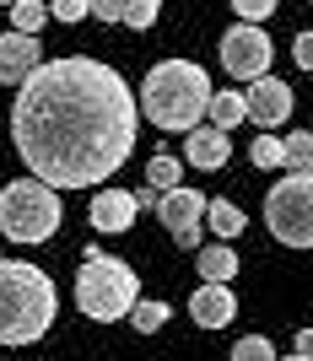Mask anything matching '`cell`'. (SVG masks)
I'll return each instance as SVG.
<instances>
[{
	"label": "cell",
	"mask_w": 313,
	"mask_h": 361,
	"mask_svg": "<svg viewBox=\"0 0 313 361\" xmlns=\"http://www.w3.org/2000/svg\"><path fill=\"white\" fill-rule=\"evenodd\" d=\"M167 313H173V307H167V302H157V297H141V302H135V329H141V334H157V329H163V324H167Z\"/></svg>",
	"instance_id": "cell-21"
},
{
	"label": "cell",
	"mask_w": 313,
	"mask_h": 361,
	"mask_svg": "<svg viewBox=\"0 0 313 361\" xmlns=\"http://www.w3.org/2000/svg\"><path fill=\"white\" fill-rule=\"evenodd\" d=\"M216 130H232V124H243L249 119V92H232V87H222L216 97H211V114H206Z\"/></svg>",
	"instance_id": "cell-14"
},
{
	"label": "cell",
	"mask_w": 313,
	"mask_h": 361,
	"mask_svg": "<svg viewBox=\"0 0 313 361\" xmlns=\"http://www.w3.org/2000/svg\"><path fill=\"white\" fill-rule=\"evenodd\" d=\"M281 361H313V356H281Z\"/></svg>",
	"instance_id": "cell-29"
},
{
	"label": "cell",
	"mask_w": 313,
	"mask_h": 361,
	"mask_svg": "<svg viewBox=\"0 0 313 361\" xmlns=\"http://www.w3.org/2000/svg\"><path fill=\"white\" fill-rule=\"evenodd\" d=\"M157 11H163V0H130V11H124V22H130L135 32H146L151 22H157Z\"/></svg>",
	"instance_id": "cell-24"
},
{
	"label": "cell",
	"mask_w": 313,
	"mask_h": 361,
	"mask_svg": "<svg viewBox=\"0 0 313 361\" xmlns=\"http://www.w3.org/2000/svg\"><path fill=\"white\" fill-rule=\"evenodd\" d=\"M249 119L259 124V130L286 124V119H292V87H286V81H276V75L249 81Z\"/></svg>",
	"instance_id": "cell-10"
},
{
	"label": "cell",
	"mask_w": 313,
	"mask_h": 361,
	"mask_svg": "<svg viewBox=\"0 0 313 361\" xmlns=\"http://www.w3.org/2000/svg\"><path fill=\"white\" fill-rule=\"evenodd\" d=\"M146 183H157V189H179L184 183V167H179V157H173V151H157V157H151L146 162Z\"/></svg>",
	"instance_id": "cell-17"
},
{
	"label": "cell",
	"mask_w": 313,
	"mask_h": 361,
	"mask_svg": "<svg viewBox=\"0 0 313 361\" xmlns=\"http://www.w3.org/2000/svg\"><path fill=\"white\" fill-rule=\"evenodd\" d=\"M286 173H313V135L308 130L286 135Z\"/></svg>",
	"instance_id": "cell-20"
},
{
	"label": "cell",
	"mask_w": 313,
	"mask_h": 361,
	"mask_svg": "<svg viewBox=\"0 0 313 361\" xmlns=\"http://www.w3.org/2000/svg\"><path fill=\"white\" fill-rule=\"evenodd\" d=\"M265 226L286 248H313V173H286L265 195Z\"/></svg>",
	"instance_id": "cell-6"
},
{
	"label": "cell",
	"mask_w": 313,
	"mask_h": 361,
	"mask_svg": "<svg viewBox=\"0 0 313 361\" xmlns=\"http://www.w3.org/2000/svg\"><path fill=\"white\" fill-rule=\"evenodd\" d=\"M54 313H60L54 281L38 264H28V259H6L0 264V340L11 350L33 345V340L49 334Z\"/></svg>",
	"instance_id": "cell-3"
},
{
	"label": "cell",
	"mask_w": 313,
	"mask_h": 361,
	"mask_svg": "<svg viewBox=\"0 0 313 361\" xmlns=\"http://www.w3.org/2000/svg\"><path fill=\"white\" fill-rule=\"evenodd\" d=\"M49 16L54 11H49L44 0H16L11 6V32H33V38H38V27H44Z\"/></svg>",
	"instance_id": "cell-19"
},
{
	"label": "cell",
	"mask_w": 313,
	"mask_h": 361,
	"mask_svg": "<svg viewBox=\"0 0 313 361\" xmlns=\"http://www.w3.org/2000/svg\"><path fill=\"white\" fill-rule=\"evenodd\" d=\"M206 211H211V200L200 195V189H167L163 205H157L167 238L179 243V248H194V243H200V232H206Z\"/></svg>",
	"instance_id": "cell-8"
},
{
	"label": "cell",
	"mask_w": 313,
	"mask_h": 361,
	"mask_svg": "<svg viewBox=\"0 0 313 361\" xmlns=\"http://www.w3.org/2000/svg\"><path fill=\"white\" fill-rule=\"evenodd\" d=\"M11 6H16V0H6V11H11Z\"/></svg>",
	"instance_id": "cell-30"
},
{
	"label": "cell",
	"mask_w": 313,
	"mask_h": 361,
	"mask_svg": "<svg viewBox=\"0 0 313 361\" xmlns=\"http://www.w3.org/2000/svg\"><path fill=\"white\" fill-rule=\"evenodd\" d=\"M232 130H216V124H200V130H189L184 135V162L200 167V173H216V167H227V157H232Z\"/></svg>",
	"instance_id": "cell-12"
},
{
	"label": "cell",
	"mask_w": 313,
	"mask_h": 361,
	"mask_svg": "<svg viewBox=\"0 0 313 361\" xmlns=\"http://www.w3.org/2000/svg\"><path fill=\"white\" fill-rule=\"evenodd\" d=\"M194 270H200V281H232V275H238V254H232V243H216V248H200V259H194Z\"/></svg>",
	"instance_id": "cell-15"
},
{
	"label": "cell",
	"mask_w": 313,
	"mask_h": 361,
	"mask_svg": "<svg viewBox=\"0 0 313 361\" xmlns=\"http://www.w3.org/2000/svg\"><path fill=\"white\" fill-rule=\"evenodd\" d=\"M270 60H276V49H270V32L254 27V22H238V27L222 32V71L238 75V81H259L270 75Z\"/></svg>",
	"instance_id": "cell-7"
},
{
	"label": "cell",
	"mask_w": 313,
	"mask_h": 361,
	"mask_svg": "<svg viewBox=\"0 0 313 361\" xmlns=\"http://www.w3.org/2000/svg\"><path fill=\"white\" fill-rule=\"evenodd\" d=\"M249 162H254V167H286V135L259 130V140L249 146Z\"/></svg>",
	"instance_id": "cell-18"
},
{
	"label": "cell",
	"mask_w": 313,
	"mask_h": 361,
	"mask_svg": "<svg viewBox=\"0 0 313 361\" xmlns=\"http://www.w3.org/2000/svg\"><path fill=\"white\" fill-rule=\"evenodd\" d=\"M292 60H297V71H313V32L292 38Z\"/></svg>",
	"instance_id": "cell-27"
},
{
	"label": "cell",
	"mask_w": 313,
	"mask_h": 361,
	"mask_svg": "<svg viewBox=\"0 0 313 361\" xmlns=\"http://www.w3.org/2000/svg\"><path fill=\"white\" fill-rule=\"evenodd\" d=\"M124 11H130V0H92V16H98V22H124Z\"/></svg>",
	"instance_id": "cell-26"
},
{
	"label": "cell",
	"mask_w": 313,
	"mask_h": 361,
	"mask_svg": "<svg viewBox=\"0 0 313 361\" xmlns=\"http://www.w3.org/2000/svg\"><path fill=\"white\" fill-rule=\"evenodd\" d=\"M65 221V205H60V189L44 178H11L6 195H0V226L11 243H49Z\"/></svg>",
	"instance_id": "cell-5"
},
{
	"label": "cell",
	"mask_w": 313,
	"mask_h": 361,
	"mask_svg": "<svg viewBox=\"0 0 313 361\" xmlns=\"http://www.w3.org/2000/svg\"><path fill=\"white\" fill-rule=\"evenodd\" d=\"M211 75L200 71L194 60H163L151 65L146 81H141V114H146V124H157V130H200V119L211 114Z\"/></svg>",
	"instance_id": "cell-2"
},
{
	"label": "cell",
	"mask_w": 313,
	"mask_h": 361,
	"mask_svg": "<svg viewBox=\"0 0 313 361\" xmlns=\"http://www.w3.org/2000/svg\"><path fill=\"white\" fill-rule=\"evenodd\" d=\"M276 356V345H270L265 334H243L238 345H232V361H270Z\"/></svg>",
	"instance_id": "cell-22"
},
{
	"label": "cell",
	"mask_w": 313,
	"mask_h": 361,
	"mask_svg": "<svg viewBox=\"0 0 313 361\" xmlns=\"http://www.w3.org/2000/svg\"><path fill=\"white\" fill-rule=\"evenodd\" d=\"M44 65L49 60H44V49H38L33 32H6L0 38V75H6V87H28Z\"/></svg>",
	"instance_id": "cell-9"
},
{
	"label": "cell",
	"mask_w": 313,
	"mask_h": 361,
	"mask_svg": "<svg viewBox=\"0 0 313 361\" xmlns=\"http://www.w3.org/2000/svg\"><path fill=\"white\" fill-rule=\"evenodd\" d=\"M49 11H54V22H81L92 11V0H49Z\"/></svg>",
	"instance_id": "cell-25"
},
{
	"label": "cell",
	"mask_w": 313,
	"mask_h": 361,
	"mask_svg": "<svg viewBox=\"0 0 313 361\" xmlns=\"http://www.w3.org/2000/svg\"><path fill=\"white\" fill-rule=\"evenodd\" d=\"M189 318L200 324V329H222V324H232V318H238V297H232V286H227V281H206V286L189 297Z\"/></svg>",
	"instance_id": "cell-11"
},
{
	"label": "cell",
	"mask_w": 313,
	"mask_h": 361,
	"mask_svg": "<svg viewBox=\"0 0 313 361\" xmlns=\"http://www.w3.org/2000/svg\"><path fill=\"white\" fill-rule=\"evenodd\" d=\"M146 119L130 81L92 54L49 60L11 103V140L33 178L54 189L108 183L130 162L135 124Z\"/></svg>",
	"instance_id": "cell-1"
},
{
	"label": "cell",
	"mask_w": 313,
	"mask_h": 361,
	"mask_svg": "<svg viewBox=\"0 0 313 361\" xmlns=\"http://www.w3.org/2000/svg\"><path fill=\"white\" fill-rule=\"evenodd\" d=\"M135 302H141V275L124 259L103 254V248H87L81 270H76V307L92 324H119V318L135 313Z\"/></svg>",
	"instance_id": "cell-4"
},
{
	"label": "cell",
	"mask_w": 313,
	"mask_h": 361,
	"mask_svg": "<svg viewBox=\"0 0 313 361\" xmlns=\"http://www.w3.org/2000/svg\"><path fill=\"white\" fill-rule=\"evenodd\" d=\"M297 356H313V329H297Z\"/></svg>",
	"instance_id": "cell-28"
},
{
	"label": "cell",
	"mask_w": 313,
	"mask_h": 361,
	"mask_svg": "<svg viewBox=\"0 0 313 361\" xmlns=\"http://www.w3.org/2000/svg\"><path fill=\"white\" fill-rule=\"evenodd\" d=\"M232 11H238V22H254V27H265L270 16H276V0H232Z\"/></svg>",
	"instance_id": "cell-23"
},
{
	"label": "cell",
	"mask_w": 313,
	"mask_h": 361,
	"mask_svg": "<svg viewBox=\"0 0 313 361\" xmlns=\"http://www.w3.org/2000/svg\"><path fill=\"white\" fill-rule=\"evenodd\" d=\"M135 216H141V205H135V195H124V189H98L87 205V221L98 226V232H130Z\"/></svg>",
	"instance_id": "cell-13"
},
{
	"label": "cell",
	"mask_w": 313,
	"mask_h": 361,
	"mask_svg": "<svg viewBox=\"0 0 313 361\" xmlns=\"http://www.w3.org/2000/svg\"><path fill=\"white\" fill-rule=\"evenodd\" d=\"M206 226L216 232V243H232V238L243 232V226H249V216H243L238 205H232V200H211V211H206Z\"/></svg>",
	"instance_id": "cell-16"
}]
</instances>
